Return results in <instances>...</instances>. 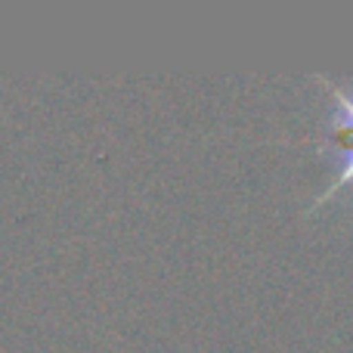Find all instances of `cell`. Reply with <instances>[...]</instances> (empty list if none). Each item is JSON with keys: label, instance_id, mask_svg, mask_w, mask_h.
I'll return each mask as SVG.
<instances>
[{"label": "cell", "instance_id": "cell-1", "mask_svg": "<svg viewBox=\"0 0 353 353\" xmlns=\"http://www.w3.org/2000/svg\"><path fill=\"white\" fill-rule=\"evenodd\" d=\"M332 93H335V115H332L329 137H332V146L341 155V168H338L335 183L325 189V195L335 192L341 183L353 180V93L341 90L335 84H332Z\"/></svg>", "mask_w": 353, "mask_h": 353}]
</instances>
